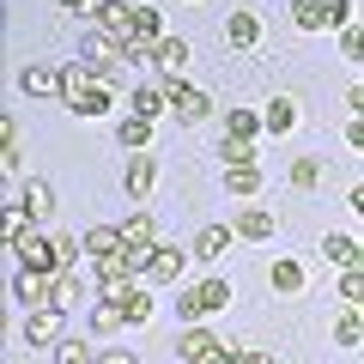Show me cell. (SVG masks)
Instances as JSON below:
<instances>
[{
	"mask_svg": "<svg viewBox=\"0 0 364 364\" xmlns=\"http://www.w3.org/2000/svg\"><path fill=\"white\" fill-rule=\"evenodd\" d=\"M61 104L73 109V116H109V73H97V67H85V61H73V67H61Z\"/></svg>",
	"mask_w": 364,
	"mask_h": 364,
	"instance_id": "cell-1",
	"label": "cell"
},
{
	"mask_svg": "<svg viewBox=\"0 0 364 364\" xmlns=\"http://www.w3.org/2000/svg\"><path fill=\"white\" fill-rule=\"evenodd\" d=\"M225 43H231V49H255V43H261V18L237 6V13L225 18Z\"/></svg>",
	"mask_w": 364,
	"mask_h": 364,
	"instance_id": "cell-14",
	"label": "cell"
},
{
	"mask_svg": "<svg viewBox=\"0 0 364 364\" xmlns=\"http://www.w3.org/2000/svg\"><path fill=\"white\" fill-rule=\"evenodd\" d=\"M358 261H364V237H358Z\"/></svg>",
	"mask_w": 364,
	"mask_h": 364,
	"instance_id": "cell-47",
	"label": "cell"
},
{
	"mask_svg": "<svg viewBox=\"0 0 364 364\" xmlns=\"http://www.w3.org/2000/svg\"><path fill=\"white\" fill-rule=\"evenodd\" d=\"M18 91L25 97H61V67H43V61L18 67Z\"/></svg>",
	"mask_w": 364,
	"mask_h": 364,
	"instance_id": "cell-8",
	"label": "cell"
},
{
	"mask_svg": "<svg viewBox=\"0 0 364 364\" xmlns=\"http://www.w3.org/2000/svg\"><path fill=\"white\" fill-rule=\"evenodd\" d=\"M13 255H18V267H31V273H61V249H55V231H25L13 243Z\"/></svg>",
	"mask_w": 364,
	"mask_h": 364,
	"instance_id": "cell-3",
	"label": "cell"
},
{
	"mask_svg": "<svg viewBox=\"0 0 364 364\" xmlns=\"http://www.w3.org/2000/svg\"><path fill=\"white\" fill-rule=\"evenodd\" d=\"M176 352H182V364H237V352L219 346V340H213V328H200V322L176 340Z\"/></svg>",
	"mask_w": 364,
	"mask_h": 364,
	"instance_id": "cell-4",
	"label": "cell"
},
{
	"mask_svg": "<svg viewBox=\"0 0 364 364\" xmlns=\"http://www.w3.org/2000/svg\"><path fill=\"white\" fill-rule=\"evenodd\" d=\"M122 188H128L134 200H146V195L158 188V164H152L146 152H134V164H128V176H122Z\"/></svg>",
	"mask_w": 364,
	"mask_h": 364,
	"instance_id": "cell-15",
	"label": "cell"
},
{
	"mask_svg": "<svg viewBox=\"0 0 364 364\" xmlns=\"http://www.w3.org/2000/svg\"><path fill=\"white\" fill-rule=\"evenodd\" d=\"M261 128L267 134H291L298 128V104H291V97H273V104L261 109Z\"/></svg>",
	"mask_w": 364,
	"mask_h": 364,
	"instance_id": "cell-19",
	"label": "cell"
},
{
	"mask_svg": "<svg viewBox=\"0 0 364 364\" xmlns=\"http://www.w3.org/2000/svg\"><path fill=\"white\" fill-rule=\"evenodd\" d=\"M13 291H18V304H25V310H43V304H55V273L18 267V273H13Z\"/></svg>",
	"mask_w": 364,
	"mask_h": 364,
	"instance_id": "cell-7",
	"label": "cell"
},
{
	"mask_svg": "<svg viewBox=\"0 0 364 364\" xmlns=\"http://www.w3.org/2000/svg\"><path fill=\"white\" fill-rule=\"evenodd\" d=\"M97 364H134L128 352H97Z\"/></svg>",
	"mask_w": 364,
	"mask_h": 364,
	"instance_id": "cell-45",
	"label": "cell"
},
{
	"mask_svg": "<svg viewBox=\"0 0 364 364\" xmlns=\"http://www.w3.org/2000/svg\"><path fill=\"white\" fill-rule=\"evenodd\" d=\"M182 267H188V255L182 249H152V267H146V286H164V279H182Z\"/></svg>",
	"mask_w": 364,
	"mask_h": 364,
	"instance_id": "cell-13",
	"label": "cell"
},
{
	"mask_svg": "<svg viewBox=\"0 0 364 364\" xmlns=\"http://www.w3.org/2000/svg\"><path fill=\"white\" fill-rule=\"evenodd\" d=\"M91 328H97V334H116V328H128L122 304H91Z\"/></svg>",
	"mask_w": 364,
	"mask_h": 364,
	"instance_id": "cell-32",
	"label": "cell"
},
{
	"mask_svg": "<svg viewBox=\"0 0 364 364\" xmlns=\"http://www.w3.org/2000/svg\"><path fill=\"white\" fill-rule=\"evenodd\" d=\"M322 255L334 261V267H352V261H358V237H352V231H328L322 237Z\"/></svg>",
	"mask_w": 364,
	"mask_h": 364,
	"instance_id": "cell-21",
	"label": "cell"
},
{
	"mask_svg": "<svg viewBox=\"0 0 364 364\" xmlns=\"http://www.w3.org/2000/svg\"><path fill=\"white\" fill-rule=\"evenodd\" d=\"M261 188H267L261 164H231V170H225V195H231V200H249V195H261Z\"/></svg>",
	"mask_w": 364,
	"mask_h": 364,
	"instance_id": "cell-12",
	"label": "cell"
},
{
	"mask_svg": "<svg viewBox=\"0 0 364 364\" xmlns=\"http://www.w3.org/2000/svg\"><path fill=\"white\" fill-rule=\"evenodd\" d=\"M195 286H200V304H207V316L231 304V279H195Z\"/></svg>",
	"mask_w": 364,
	"mask_h": 364,
	"instance_id": "cell-33",
	"label": "cell"
},
{
	"mask_svg": "<svg viewBox=\"0 0 364 364\" xmlns=\"http://www.w3.org/2000/svg\"><path fill=\"white\" fill-rule=\"evenodd\" d=\"M91 18H97V31H109V37H122V43L134 37V6H128V0H97V13H91Z\"/></svg>",
	"mask_w": 364,
	"mask_h": 364,
	"instance_id": "cell-9",
	"label": "cell"
},
{
	"mask_svg": "<svg viewBox=\"0 0 364 364\" xmlns=\"http://www.w3.org/2000/svg\"><path fill=\"white\" fill-rule=\"evenodd\" d=\"M291 18H298V31H328V6L322 0H291Z\"/></svg>",
	"mask_w": 364,
	"mask_h": 364,
	"instance_id": "cell-30",
	"label": "cell"
},
{
	"mask_svg": "<svg viewBox=\"0 0 364 364\" xmlns=\"http://www.w3.org/2000/svg\"><path fill=\"white\" fill-rule=\"evenodd\" d=\"M158 73H164V79L188 73V37H164V43H158Z\"/></svg>",
	"mask_w": 364,
	"mask_h": 364,
	"instance_id": "cell-17",
	"label": "cell"
},
{
	"mask_svg": "<svg viewBox=\"0 0 364 364\" xmlns=\"http://www.w3.org/2000/svg\"><path fill=\"white\" fill-rule=\"evenodd\" d=\"M152 310H158V304H152V286L140 279V291L122 304V316H128V328H146V322H152Z\"/></svg>",
	"mask_w": 364,
	"mask_h": 364,
	"instance_id": "cell-29",
	"label": "cell"
},
{
	"mask_svg": "<svg viewBox=\"0 0 364 364\" xmlns=\"http://www.w3.org/2000/svg\"><path fill=\"white\" fill-rule=\"evenodd\" d=\"M340 55H346V61H364V31H358V25L340 31Z\"/></svg>",
	"mask_w": 364,
	"mask_h": 364,
	"instance_id": "cell-39",
	"label": "cell"
},
{
	"mask_svg": "<svg viewBox=\"0 0 364 364\" xmlns=\"http://www.w3.org/2000/svg\"><path fill=\"white\" fill-rule=\"evenodd\" d=\"M61 322H67L61 304H43V310L25 316V340H31V346H61Z\"/></svg>",
	"mask_w": 364,
	"mask_h": 364,
	"instance_id": "cell-6",
	"label": "cell"
},
{
	"mask_svg": "<svg viewBox=\"0 0 364 364\" xmlns=\"http://www.w3.org/2000/svg\"><path fill=\"white\" fill-rule=\"evenodd\" d=\"M79 243H85L91 261H109V255H122V249H128V237H122V225H91Z\"/></svg>",
	"mask_w": 364,
	"mask_h": 364,
	"instance_id": "cell-10",
	"label": "cell"
},
{
	"mask_svg": "<svg viewBox=\"0 0 364 364\" xmlns=\"http://www.w3.org/2000/svg\"><path fill=\"white\" fill-rule=\"evenodd\" d=\"M328 6V31H346L352 25V0H322Z\"/></svg>",
	"mask_w": 364,
	"mask_h": 364,
	"instance_id": "cell-40",
	"label": "cell"
},
{
	"mask_svg": "<svg viewBox=\"0 0 364 364\" xmlns=\"http://www.w3.org/2000/svg\"><path fill=\"white\" fill-rule=\"evenodd\" d=\"M164 85V97H170V116L182 122V128H195V122H207L213 116V97L200 85H188V79H158Z\"/></svg>",
	"mask_w": 364,
	"mask_h": 364,
	"instance_id": "cell-2",
	"label": "cell"
},
{
	"mask_svg": "<svg viewBox=\"0 0 364 364\" xmlns=\"http://www.w3.org/2000/svg\"><path fill=\"white\" fill-rule=\"evenodd\" d=\"M237 364H273V352H237Z\"/></svg>",
	"mask_w": 364,
	"mask_h": 364,
	"instance_id": "cell-44",
	"label": "cell"
},
{
	"mask_svg": "<svg viewBox=\"0 0 364 364\" xmlns=\"http://www.w3.org/2000/svg\"><path fill=\"white\" fill-rule=\"evenodd\" d=\"M25 207H31L37 225H49L55 219V188H49V182H25Z\"/></svg>",
	"mask_w": 364,
	"mask_h": 364,
	"instance_id": "cell-24",
	"label": "cell"
},
{
	"mask_svg": "<svg viewBox=\"0 0 364 364\" xmlns=\"http://www.w3.org/2000/svg\"><path fill=\"white\" fill-rule=\"evenodd\" d=\"M346 140H352V152H364V116L346 122Z\"/></svg>",
	"mask_w": 364,
	"mask_h": 364,
	"instance_id": "cell-41",
	"label": "cell"
},
{
	"mask_svg": "<svg viewBox=\"0 0 364 364\" xmlns=\"http://www.w3.org/2000/svg\"><path fill=\"white\" fill-rule=\"evenodd\" d=\"M225 134H237V140H261L267 128H261L255 109H225Z\"/></svg>",
	"mask_w": 364,
	"mask_h": 364,
	"instance_id": "cell-26",
	"label": "cell"
},
{
	"mask_svg": "<svg viewBox=\"0 0 364 364\" xmlns=\"http://www.w3.org/2000/svg\"><path fill=\"white\" fill-rule=\"evenodd\" d=\"M322 182V158H298L291 164V188H316Z\"/></svg>",
	"mask_w": 364,
	"mask_h": 364,
	"instance_id": "cell-37",
	"label": "cell"
},
{
	"mask_svg": "<svg viewBox=\"0 0 364 364\" xmlns=\"http://www.w3.org/2000/svg\"><path fill=\"white\" fill-rule=\"evenodd\" d=\"M55 364H97V352H91L85 340H61V346H55Z\"/></svg>",
	"mask_w": 364,
	"mask_h": 364,
	"instance_id": "cell-36",
	"label": "cell"
},
{
	"mask_svg": "<svg viewBox=\"0 0 364 364\" xmlns=\"http://www.w3.org/2000/svg\"><path fill=\"white\" fill-rule=\"evenodd\" d=\"M334 340L340 346H358L364 340V304H346V310L334 316Z\"/></svg>",
	"mask_w": 364,
	"mask_h": 364,
	"instance_id": "cell-22",
	"label": "cell"
},
{
	"mask_svg": "<svg viewBox=\"0 0 364 364\" xmlns=\"http://www.w3.org/2000/svg\"><path fill=\"white\" fill-rule=\"evenodd\" d=\"M128 109H134V116H146V122H158L170 109V97H164V85H134L128 91Z\"/></svg>",
	"mask_w": 364,
	"mask_h": 364,
	"instance_id": "cell-16",
	"label": "cell"
},
{
	"mask_svg": "<svg viewBox=\"0 0 364 364\" xmlns=\"http://www.w3.org/2000/svg\"><path fill=\"white\" fill-rule=\"evenodd\" d=\"M237 243V225H200L195 231V261H219Z\"/></svg>",
	"mask_w": 364,
	"mask_h": 364,
	"instance_id": "cell-11",
	"label": "cell"
},
{
	"mask_svg": "<svg viewBox=\"0 0 364 364\" xmlns=\"http://www.w3.org/2000/svg\"><path fill=\"white\" fill-rule=\"evenodd\" d=\"M134 37H146V43L170 37V31H164V13H158L152 0H140V6H134Z\"/></svg>",
	"mask_w": 364,
	"mask_h": 364,
	"instance_id": "cell-23",
	"label": "cell"
},
{
	"mask_svg": "<svg viewBox=\"0 0 364 364\" xmlns=\"http://www.w3.org/2000/svg\"><path fill=\"white\" fill-rule=\"evenodd\" d=\"M116 140L128 146V152H146V146H152V122H146V116H128V122L116 128Z\"/></svg>",
	"mask_w": 364,
	"mask_h": 364,
	"instance_id": "cell-27",
	"label": "cell"
},
{
	"mask_svg": "<svg viewBox=\"0 0 364 364\" xmlns=\"http://www.w3.org/2000/svg\"><path fill=\"white\" fill-rule=\"evenodd\" d=\"M122 237H128L134 249H158V225H152V213H134V219L122 225Z\"/></svg>",
	"mask_w": 364,
	"mask_h": 364,
	"instance_id": "cell-28",
	"label": "cell"
},
{
	"mask_svg": "<svg viewBox=\"0 0 364 364\" xmlns=\"http://www.w3.org/2000/svg\"><path fill=\"white\" fill-rule=\"evenodd\" d=\"M346 200H352V213H358V219H364V182H358V188H352Z\"/></svg>",
	"mask_w": 364,
	"mask_h": 364,
	"instance_id": "cell-46",
	"label": "cell"
},
{
	"mask_svg": "<svg viewBox=\"0 0 364 364\" xmlns=\"http://www.w3.org/2000/svg\"><path fill=\"white\" fill-rule=\"evenodd\" d=\"M79 61H85V67H97V73H109L116 61H128V49H122V37H109V31H97V25H91V37L79 43Z\"/></svg>",
	"mask_w": 364,
	"mask_h": 364,
	"instance_id": "cell-5",
	"label": "cell"
},
{
	"mask_svg": "<svg viewBox=\"0 0 364 364\" xmlns=\"http://www.w3.org/2000/svg\"><path fill=\"white\" fill-rule=\"evenodd\" d=\"M55 6H67V13H97V0H55Z\"/></svg>",
	"mask_w": 364,
	"mask_h": 364,
	"instance_id": "cell-43",
	"label": "cell"
},
{
	"mask_svg": "<svg viewBox=\"0 0 364 364\" xmlns=\"http://www.w3.org/2000/svg\"><path fill=\"white\" fill-rule=\"evenodd\" d=\"M55 304H61V310L79 304V279H73V273H55Z\"/></svg>",
	"mask_w": 364,
	"mask_h": 364,
	"instance_id": "cell-38",
	"label": "cell"
},
{
	"mask_svg": "<svg viewBox=\"0 0 364 364\" xmlns=\"http://www.w3.org/2000/svg\"><path fill=\"white\" fill-rule=\"evenodd\" d=\"M340 298H346V304H364V261L340 267Z\"/></svg>",
	"mask_w": 364,
	"mask_h": 364,
	"instance_id": "cell-35",
	"label": "cell"
},
{
	"mask_svg": "<svg viewBox=\"0 0 364 364\" xmlns=\"http://www.w3.org/2000/svg\"><path fill=\"white\" fill-rule=\"evenodd\" d=\"M31 225H37V219H31V207H25V200H13V207L0 213V237H6V243H18V237H25Z\"/></svg>",
	"mask_w": 364,
	"mask_h": 364,
	"instance_id": "cell-25",
	"label": "cell"
},
{
	"mask_svg": "<svg viewBox=\"0 0 364 364\" xmlns=\"http://www.w3.org/2000/svg\"><path fill=\"white\" fill-rule=\"evenodd\" d=\"M176 316H182L188 328H195L200 316H207V304H200V286H182V291H176Z\"/></svg>",
	"mask_w": 364,
	"mask_h": 364,
	"instance_id": "cell-34",
	"label": "cell"
},
{
	"mask_svg": "<svg viewBox=\"0 0 364 364\" xmlns=\"http://www.w3.org/2000/svg\"><path fill=\"white\" fill-rule=\"evenodd\" d=\"M219 158H225V170H231V164H255V140H237V134H225V140H219Z\"/></svg>",
	"mask_w": 364,
	"mask_h": 364,
	"instance_id": "cell-31",
	"label": "cell"
},
{
	"mask_svg": "<svg viewBox=\"0 0 364 364\" xmlns=\"http://www.w3.org/2000/svg\"><path fill=\"white\" fill-rule=\"evenodd\" d=\"M273 231H279V219H273V213H261V207H243V219H237V237H243V243H267Z\"/></svg>",
	"mask_w": 364,
	"mask_h": 364,
	"instance_id": "cell-18",
	"label": "cell"
},
{
	"mask_svg": "<svg viewBox=\"0 0 364 364\" xmlns=\"http://www.w3.org/2000/svg\"><path fill=\"white\" fill-rule=\"evenodd\" d=\"M267 279H273V291H286V298H291V291H304V261L298 255H279Z\"/></svg>",
	"mask_w": 364,
	"mask_h": 364,
	"instance_id": "cell-20",
	"label": "cell"
},
{
	"mask_svg": "<svg viewBox=\"0 0 364 364\" xmlns=\"http://www.w3.org/2000/svg\"><path fill=\"white\" fill-rule=\"evenodd\" d=\"M346 97H352V116H364V73L352 79V91H346Z\"/></svg>",
	"mask_w": 364,
	"mask_h": 364,
	"instance_id": "cell-42",
	"label": "cell"
}]
</instances>
